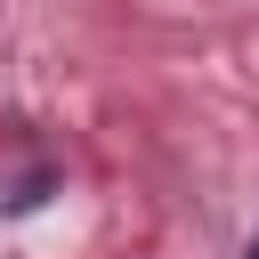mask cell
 <instances>
[{
  "label": "cell",
  "mask_w": 259,
  "mask_h": 259,
  "mask_svg": "<svg viewBox=\"0 0 259 259\" xmlns=\"http://www.w3.org/2000/svg\"><path fill=\"white\" fill-rule=\"evenodd\" d=\"M251 259H259V251H251Z\"/></svg>",
  "instance_id": "1"
}]
</instances>
